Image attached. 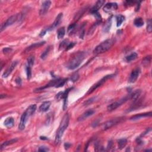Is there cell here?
<instances>
[{"label":"cell","mask_w":152,"mask_h":152,"mask_svg":"<svg viewBox=\"0 0 152 152\" xmlns=\"http://www.w3.org/2000/svg\"><path fill=\"white\" fill-rule=\"evenodd\" d=\"M69 116H68V114H65L62 118L59 128H58V130L57 132V134H56L55 143L57 144L60 142L64 131L67 128L68 124H69Z\"/></svg>","instance_id":"1"},{"label":"cell","mask_w":152,"mask_h":152,"mask_svg":"<svg viewBox=\"0 0 152 152\" xmlns=\"http://www.w3.org/2000/svg\"><path fill=\"white\" fill-rule=\"evenodd\" d=\"M86 57V54L84 52H80L76 54L74 57L68 62L67 68L70 70H74L82 64L83 60Z\"/></svg>","instance_id":"2"},{"label":"cell","mask_w":152,"mask_h":152,"mask_svg":"<svg viewBox=\"0 0 152 152\" xmlns=\"http://www.w3.org/2000/svg\"><path fill=\"white\" fill-rule=\"evenodd\" d=\"M114 43H115V39H107L95 48V49L93 50V53L97 54L105 52L106 51L111 48L114 44Z\"/></svg>","instance_id":"3"},{"label":"cell","mask_w":152,"mask_h":152,"mask_svg":"<svg viewBox=\"0 0 152 152\" xmlns=\"http://www.w3.org/2000/svg\"><path fill=\"white\" fill-rule=\"evenodd\" d=\"M20 16V14H15V15L11 16L10 18H8L5 22L1 24V29H0L1 32H3L4 29H5L7 27L11 26V25L13 24L14 23L16 22L19 19Z\"/></svg>","instance_id":"4"},{"label":"cell","mask_w":152,"mask_h":152,"mask_svg":"<svg viewBox=\"0 0 152 152\" xmlns=\"http://www.w3.org/2000/svg\"><path fill=\"white\" fill-rule=\"evenodd\" d=\"M114 74H111V75H108V76H106L102 78L101 80H100L98 82H97L95 84L93 85V86L91 87L90 89H89L88 91H87V95L90 94V93L93 92V91H94L95 90H96V89L98 88V87H101L102 85L103 84V83H105L106 81L108 80L109 78H112V77H114Z\"/></svg>","instance_id":"5"},{"label":"cell","mask_w":152,"mask_h":152,"mask_svg":"<svg viewBox=\"0 0 152 152\" xmlns=\"http://www.w3.org/2000/svg\"><path fill=\"white\" fill-rule=\"evenodd\" d=\"M130 99V97L128 96H126V97H124L123 98L121 99L120 100H118V101L115 102L111 103V105H109L108 106V108H107V109L108 111H114V110H115L116 108H118L119 107H120L121 105H122V104L124 103L125 102Z\"/></svg>","instance_id":"6"},{"label":"cell","mask_w":152,"mask_h":152,"mask_svg":"<svg viewBox=\"0 0 152 152\" xmlns=\"http://www.w3.org/2000/svg\"><path fill=\"white\" fill-rule=\"evenodd\" d=\"M123 120V118H115V119H112L111 120L108 121L104 123L102 125V129L103 130H108V129L111 128L112 127L115 125L119 124L121 121Z\"/></svg>","instance_id":"7"},{"label":"cell","mask_w":152,"mask_h":152,"mask_svg":"<svg viewBox=\"0 0 152 152\" xmlns=\"http://www.w3.org/2000/svg\"><path fill=\"white\" fill-rule=\"evenodd\" d=\"M140 73V69L139 68H136L133 71L129 77V82L131 83H134L138 78L139 74Z\"/></svg>","instance_id":"8"},{"label":"cell","mask_w":152,"mask_h":152,"mask_svg":"<svg viewBox=\"0 0 152 152\" xmlns=\"http://www.w3.org/2000/svg\"><path fill=\"white\" fill-rule=\"evenodd\" d=\"M118 8V4L115 3H107L103 8L104 11L106 12H111L113 11H115Z\"/></svg>","instance_id":"9"},{"label":"cell","mask_w":152,"mask_h":152,"mask_svg":"<svg viewBox=\"0 0 152 152\" xmlns=\"http://www.w3.org/2000/svg\"><path fill=\"white\" fill-rule=\"evenodd\" d=\"M51 5V2L49 1H44L41 6V10H40V15L44 16L45 14H47V12L48 11L50 6Z\"/></svg>","instance_id":"10"},{"label":"cell","mask_w":152,"mask_h":152,"mask_svg":"<svg viewBox=\"0 0 152 152\" xmlns=\"http://www.w3.org/2000/svg\"><path fill=\"white\" fill-rule=\"evenodd\" d=\"M18 63V61H13L11 63V65H10L9 67H8V68H7V70H6L5 71H4V72L3 74V77L4 78H7V77L9 76V75L11 73V72L13 71V70L15 68V67L17 65V64Z\"/></svg>","instance_id":"11"},{"label":"cell","mask_w":152,"mask_h":152,"mask_svg":"<svg viewBox=\"0 0 152 152\" xmlns=\"http://www.w3.org/2000/svg\"><path fill=\"white\" fill-rule=\"evenodd\" d=\"M62 16H63L62 13H60L59 14H58L57 17H56L55 21H54V23H52V24L49 28H48V30H52V29H55L56 27H57L61 22Z\"/></svg>","instance_id":"12"},{"label":"cell","mask_w":152,"mask_h":152,"mask_svg":"<svg viewBox=\"0 0 152 152\" xmlns=\"http://www.w3.org/2000/svg\"><path fill=\"white\" fill-rule=\"evenodd\" d=\"M28 116L26 115V114H25V112H24L23 114V115L21 116V119H20V122L19 124V125H18V129L20 130H24L25 127H26V123L28 121Z\"/></svg>","instance_id":"13"},{"label":"cell","mask_w":152,"mask_h":152,"mask_svg":"<svg viewBox=\"0 0 152 152\" xmlns=\"http://www.w3.org/2000/svg\"><path fill=\"white\" fill-rule=\"evenodd\" d=\"M94 113H95V111L92 109L87 110V111L84 112V113H83L82 115L79 116L77 120L78 121H83L85 120L86 119V118L89 117L90 116L92 115Z\"/></svg>","instance_id":"14"},{"label":"cell","mask_w":152,"mask_h":152,"mask_svg":"<svg viewBox=\"0 0 152 152\" xmlns=\"http://www.w3.org/2000/svg\"><path fill=\"white\" fill-rule=\"evenodd\" d=\"M105 1H103V0H99V1H97V3H96L94 7L91 9V13L93 14L95 13H96V12H98V10L99 8H101L102 6L104 4H105Z\"/></svg>","instance_id":"15"},{"label":"cell","mask_w":152,"mask_h":152,"mask_svg":"<svg viewBox=\"0 0 152 152\" xmlns=\"http://www.w3.org/2000/svg\"><path fill=\"white\" fill-rule=\"evenodd\" d=\"M37 108V106L36 105H32L27 108V109L25 111V114L28 116V117L29 118L30 116H32L35 112L36 111Z\"/></svg>","instance_id":"16"},{"label":"cell","mask_w":152,"mask_h":152,"mask_svg":"<svg viewBox=\"0 0 152 152\" xmlns=\"http://www.w3.org/2000/svg\"><path fill=\"white\" fill-rule=\"evenodd\" d=\"M151 112H150L148 113H144V114H140L138 115H136L134 116H133L132 117L130 118V120H139L140 118H144V117H151Z\"/></svg>","instance_id":"17"},{"label":"cell","mask_w":152,"mask_h":152,"mask_svg":"<svg viewBox=\"0 0 152 152\" xmlns=\"http://www.w3.org/2000/svg\"><path fill=\"white\" fill-rule=\"evenodd\" d=\"M51 102L49 101L44 102L39 107V111L42 112H44L47 111L51 106Z\"/></svg>","instance_id":"18"},{"label":"cell","mask_w":152,"mask_h":152,"mask_svg":"<svg viewBox=\"0 0 152 152\" xmlns=\"http://www.w3.org/2000/svg\"><path fill=\"white\" fill-rule=\"evenodd\" d=\"M4 125H5L6 127L8 128H10L12 127L14 125V120L11 117L8 118L4 121Z\"/></svg>","instance_id":"19"},{"label":"cell","mask_w":152,"mask_h":152,"mask_svg":"<svg viewBox=\"0 0 152 152\" xmlns=\"http://www.w3.org/2000/svg\"><path fill=\"white\" fill-rule=\"evenodd\" d=\"M141 95V90H136L134 91L131 95H129V97H130V99L133 100L134 101H136L137 100H138L139 97Z\"/></svg>","instance_id":"20"},{"label":"cell","mask_w":152,"mask_h":152,"mask_svg":"<svg viewBox=\"0 0 152 152\" xmlns=\"http://www.w3.org/2000/svg\"><path fill=\"white\" fill-rule=\"evenodd\" d=\"M45 43V41L41 42H38V43H34V44L30 45V47H29L28 48H27L25 50V52L30 51L33 49H35V48H39V47H41L42 45H44Z\"/></svg>","instance_id":"21"},{"label":"cell","mask_w":152,"mask_h":152,"mask_svg":"<svg viewBox=\"0 0 152 152\" xmlns=\"http://www.w3.org/2000/svg\"><path fill=\"white\" fill-rule=\"evenodd\" d=\"M112 25V18H109L108 20L106 22L105 24H104L103 27V31L104 32H108V31L110 30Z\"/></svg>","instance_id":"22"},{"label":"cell","mask_w":152,"mask_h":152,"mask_svg":"<svg viewBox=\"0 0 152 152\" xmlns=\"http://www.w3.org/2000/svg\"><path fill=\"white\" fill-rule=\"evenodd\" d=\"M17 140H18L17 138H14V139H11V140H10L5 141V142H4L1 146V150L3 149L4 148H5V147H7V146H9V145L14 144V143H15L16 142H17Z\"/></svg>","instance_id":"23"},{"label":"cell","mask_w":152,"mask_h":152,"mask_svg":"<svg viewBox=\"0 0 152 152\" xmlns=\"http://www.w3.org/2000/svg\"><path fill=\"white\" fill-rule=\"evenodd\" d=\"M127 143V140L125 138H122L118 140V148L120 149H122L125 147V146Z\"/></svg>","instance_id":"24"},{"label":"cell","mask_w":152,"mask_h":152,"mask_svg":"<svg viewBox=\"0 0 152 152\" xmlns=\"http://www.w3.org/2000/svg\"><path fill=\"white\" fill-rule=\"evenodd\" d=\"M137 57H138V55H137V54L136 52H133L132 54H131L130 55H128L127 57H126L125 60L127 62H131L137 59Z\"/></svg>","instance_id":"25"},{"label":"cell","mask_w":152,"mask_h":152,"mask_svg":"<svg viewBox=\"0 0 152 152\" xmlns=\"http://www.w3.org/2000/svg\"><path fill=\"white\" fill-rule=\"evenodd\" d=\"M116 24H116V26H117V27H119L121 25V24L125 20V17L124 16L121 15V14H120V15L116 16Z\"/></svg>","instance_id":"26"},{"label":"cell","mask_w":152,"mask_h":152,"mask_svg":"<svg viewBox=\"0 0 152 152\" xmlns=\"http://www.w3.org/2000/svg\"><path fill=\"white\" fill-rule=\"evenodd\" d=\"M134 24L135 26L137 27H141L144 25V21H143V18L141 17L136 18V19L134 20Z\"/></svg>","instance_id":"27"},{"label":"cell","mask_w":152,"mask_h":152,"mask_svg":"<svg viewBox=\"0 0 152 152\" xmlns=\"http://www.w3.org/2000/svg\"><path fill=\"white\" fill-rule=\"evenodd\" d=\"M65 28H64V27L60 28L58 30V32H57L58 38L59 39L63 38L64 35H65Z\"/></svg>","instance_id":"28"},{"label":"cell","mask_w":152,"mask_h":152,"mask_svg":"<svg viewBox=\"0 0 152 152\" xmlns=\"http://www.w3.org/2000/svg\"><path fill=\"white\" fill-rule=\"evenodd\" d=\"M70 42L68 41V39H65L62 42L61 44L60 45V49H66L67 46L69 44Z\"/></svg>","instance_id":"29"},{"label":"cell","mask_w":152,"mask_h":152,"mask_svg":"<svg viewBox=\"0 0 152 152\" xmlns=\"http://www.w3.org/2000/svg\"><path fill=\"white\" fill-rule=\"evenodd\" d=\"M151 62V56L145 57L142 61V64L144 66H148Z\"/></svg>","instance_id":"30"},{"label":"cell","mask_w":152,"mask_h":152,"mask_svg":"<svg viewBox=\"0 0 152 152\" xmlns=\"http://www.w3.org/2000/svg\"><path fill=\"white\" fill-rule=\"evenodd\" d=\"M34 61L35 58L33 56H30V57H29L28 59V65H27V66H29L32 68L33 64H34Z\"/></svg>","instance_id":"31"},{"label":"cell","mask_w":152,"mask_h":152,"mask_svg":"<svg viewBox=\"0 0 152 152\" xmlns=\"http://www.w3.org/2000/svg\"><path fill=\"white\" fill-rule=\"evenodd\" d=\"M67 81V79H58L55 87H60L63 86Z\"/></svg>","instance_id":"32"},{"label":"cell","mask_w":152,"mask_h":152,"mask_svg":"<svg viewBox=\"0 0 152 152\" xmlns=\"http://www.w3.org/2000/svg\"><path fill=\"white\" fill-rule=\"evenodd\" d=\"M76 23L70 24L68 28V33H69L70 35L72 34V33H73L74 31L75 30V29H76Z\"/></svg>","instance_id":"33"},{"label":"cell","mask_w":152,"mask_h":152,"mask_svg":"<svg viewBox=\"0 0 152 152\" xmlns=\"http://www.w3.org/2000/svg\"><path fill=\"white\" fill-rule=\"evenodd\" d=\"M147 30L149 33H150L152 31V26H151V20L149 19L147 21Z\"/></svg>","instance_id":"34"},{"label":"cell","mask_w":152,"mask_h":152,"mask_svg":"<svg viewBox=\"0 0 152 152\" xmlns=\"http://www.w3.org/2000/svg\"><path fill=\"white\" fill-rule=\"evenodd\" d=\"M49 51H50V47H49L48 48L46 49L45 51L44 52H43L42 54V55H41V58H42V59L44 60V59H45L46 58H47L48 54Z\"/></svg>","instance_id":"35"},{"label":"cell","mask_w":152,"mask_h":152,"mask_svg":"<svg viewBox=\"0 0 152 152\" xmlns=\"http://www.w3.org/2000/svg\"><path fill=\"white\" fill-rule=\"evenodd\" d=\"M31 70H32V68L29 66H26V73L28 79H30L31 76H32V71H31Z\"/></svg>","instance_id":"36"},{"label":"cell","mask_w":152,"mask_h":152,"mask_svg":"<svg viewBox=\"0 0 152 152\" xmlns=\"http://www.w3.org/2000/svg\"><path fill=\"white\" fill-rule=\"evenodd\" d=\"M96 98V97H91V98L89 99L88 100H87V101L84 103V106H87V105H90V104H91V103H93V102L95 101Z\"/></svg>","instance_id":"37"},{"label":"cell","mask_w":152,"mask_h":152,"mask_svg":"<svg viewBox=\"0 0 152 152\" xmlns=\"http://www.w3.org/2000/svg\"><path fill=\"white\" fill-rule=\"evenodd\" d=\"M78 78H79V75L78 74V73H75L71 76V80L72 82H75L78 80Z\"/></svg>","instance_id":"38"},{"label":"cell","mask_w":152,"mask_h":152,"mask_svg":"<svg viewBox=\"0 0 152 152\" xmlns=\"http://www.w3.org/2000/svg\"><path fill=\"white\" fill-rule=\"evenodd\" d=\"M75 45H76V43L70 42L69 44H68V45L67 46V48L65 49V51H68V50L72 49Z\"/></svg>","instance_id":"39"},{"label":"cell","mask_w":152,"mask_h":152,"mask_svg":"<svg viewBox=\"0 0 152 152\" xmlns=\"http://www.w3.org/2000/svg\"><path fill=\"white\" fill-rule=\"evenodd\" d=\"M12 51V49L10 48H4L3 49V52L4 54H9Z\"/></svg>","instance_id":"40"},{"label":"cell","mask_w":152,"mask_h":152,"mask_svg":"<svg viewBox=\"0 0 152 152\" xmlns=\"http://www.w3.org/2000/svg\"><path fill=\"white\" fill-rule=\"evenodd\" d=\"M39 151H49V149L47 147L41 146V147H39Z\"/></svg>","instance_id":"41"},{"label":"cell","mask_w":152,"mask_h":152,"mask_svg":"<svg viewBox=\"0 0 152 152\" xmlns=\"http://www.w3.org/2000/svg\"><path fill=\"white\" fill-rule=\"evenodd\" d=\"M21 81H22V80H21L20 78L18 77V78H17L16 80V83H17V84L20 85V84H21V82H21Z\"/></svg>","instance_id":"42"},{"label":"cell","mask_w":152,"mask_h":152,"mask_svg":"<svg viewBox=\"0 0 152 152\" xmlns=\"http://www.w3.org/2000/svg\"><path fill=\"white\" fill-rule=\"evenodd\" d=\"M70 146V144H68V143H65V147H67V149H68V147H69Z\"/></svg>","instance_id":"43"}]
</instances>
